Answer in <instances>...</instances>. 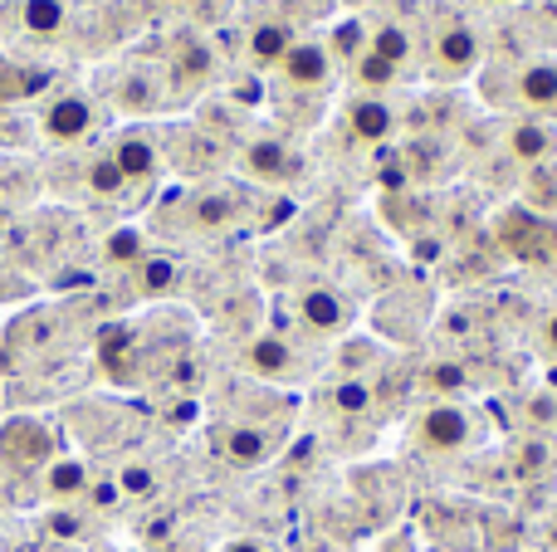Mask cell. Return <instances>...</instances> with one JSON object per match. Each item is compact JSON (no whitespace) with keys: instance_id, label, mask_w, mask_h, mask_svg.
<instances>
[{"instance_id":"cell-1","label":"cell","mask_w":557,"mask_h":552,"mask_svg":"<svg viewBox=\"0 0 557 552\" xmlns=\"http://www.w3.org/2000/svg\"><path fill=\"white\" fill-rule=\"evenodd\" d=\"M59 460V430L39 416L0 421V475L5 479H39Z\"/></svg>"},{"instance_id":"cell-2","label":"cell","mask_w":557,"mask_h":552,"mask_svg":"<svg viewBox=\"0 0 557 552\" xmlns=\"http://www.w3.org/2000/svg\"><path fill=\"white\" fill-rule=\"evenodd\" d=\"M494 235L499 244L523 264H548L557 260V225L548 215L529 211V205H509V211L494 221Z\"/></svg>"},{"instance_id":"cell-3","label":"cell","mask_w":557,"mask_h":552,"mask_svg":"<svg viewBox=\"0 0 557 552\" xmlns=\"http://www.w3.org/2000/svg\"><path fill=\"white\" fill-rule=\"evenodd\" d=\"M98 133V103L88 93H54L39 108V137L54 147H84Z\"/></svg>"},{"instance_id":"cell-4","label":"cell","mask_w":557,"mask_h":552,"mask_svg":"<svg viewBox=\"0 0 557 552\" xmlns=\"http://www.w3.org/2000/svg\"><path fill=\"white\" fill-rule=\"evenodd\" d=\"M425 54H431L435 78H465V74L480 68L484 45H480V35H474V25H465L460 15H450V20H441V29H435V39H431Z\"/></svg>"},{"instance_id":"cell-5","label":"cell","mask_w":557,"mask_h":552,"mask_svg":"<svg viewBox=\"0 0 557 552\" xmlns=\"http://www.w3.org/2000/svg\"><path fill=\"white\" fill-rule=\"evenodd\" d=\"M108 156L117 162L127 191H147V186L162 176V142H157L147 127H123V133L108 142Z\"/></svg>"},{"instance_id":"cell-6","label":"cell","mask_w":557,"mask_h":552,"mask_svg":"<svg viewBox=\"0 0 557 552\" xmlns=\"http://www.w3.org/2000/svg\"><path fill=\"white\" fill-rule=\"evenodd\" d=\"M416 440H421L425 450H435V455H455V450H465L474 440V421L460 401H435V406H425V416L416 421Z\"/></svg>"},{"instance_id":"cell-7","label":"cell","mask_w":557,"mask_h":552,"mask_svg":"<svg viewBox=\"0 0 557 552\" xmlns=\"http://www.w3.org/2000/svg\"><path fill=\"white\" fill-rule=\"evenodd\" d=\"M240 172L250 176V181H264V186H288L298 172H304V162H298V152L284 142V137H250V142L240 147Z\"/></svg>"},{"instance_id":"cell-8","label":"cell","mask_w":557,"mask_h":552,"mask_svg":"<svg viewBox=\"0 0 557 552\" xmlns=\"http://www.w3.org/2000/svg\"><path fill=\"white\" fill-rule=\"evenodd\" d=\"M509 103L523 108L529 117L557 113V64L553 59H533V64L509 68Z\"/></svg>"},{"instance_id":"cell-9","label":"cell","mask_w":557,"mask_h":552,"mask_svg":"<svg viewBox=\"0 0 557 552\" xmlns=\"http://www.w3.org/2000/svg\"><path fill=\"white\" fill-rule=\"evenodd\" d=\"M352 318H357L352 299L343 289H333V284H313V289L298 293V323L308 333H318V338H337Z\"/></svg>"},{"instance_id":"cell-10","label":"cell","mask_w":557,"mask_h":552,"mask_svg":"<svg viewBox=\"0 0 557 552\" xmlns=\"http://www.w3.org/2000/svg\"><path fill=\"white\" fill-rule=\"evenodd\" d=\"M333 68H337V59H333V49H327V39H294L274 74L284 78L288 88H327L333 84Z\"/></svg>"},{"instance_id":"cell-11","label":"cell","mask_w":557,"mask_h":552,"mask_svg":"<svg viewBox=\"0 0 557 552\" xmlns=\"http://www.w3.org/2000/svg\"><path fill=\"white\" fill-rule=\"evenodd\" d=\"M245 372L260 381H298L304 377V362L288 348V338L278 333H260V338L245 342Z\"/></svg>"},{"instance_id":"cell-12","label":"cell","mask_w":557,"mask_h":552,"mask_svg":"<svg viewBox=\"0 0 557 552\" xmlns=\"http://www.w3.org/2000/svg\"><path fill=\"white\" fill-rule=\"evenodd\" d=\"M215 450H221L231 465L240 469H255L274 455V436L264 426H250V421H235V426H221L215 430Z\"/></svg>"},{"instance_id":"cell-13","label":"cell","mask_w":557,"mask_h":552,"mask_svg":"<svg viewBox=\"0 0 557 552\" xmlns=\"http://www.w3.org/2000/svg\"><path fill=\"white\" fill-rule=\"evenodd\" d=\"M347 133L357 142H386L396 133V108L386 103L382 93H357L347 103Z\"/></svg>"},{"instance_id":"cell-14","label":"cell","mask_w":557,"mask_h":552,"mask_svg":"<svg viewBox=\"0 0 557 552\" xmlns=\"http://www.w3.org/2000/svg\"><path fill=\"white\" fill-rule=\"evenodd\" d=\"M39 489H45L49 504H78V499H88V489H94V475H88L84 460L59 455L54 465L39 475Z\"/></svg>"},{"instance_id":"cell-15","label":"cell","mask_w":557,"mask_h":552,"mask_svg":"<svg viewBox=\"0 0 557 552\" xmlns=\"http://www.w3.org/2000/svg\"><path fill=\"white\" fill-rule=\"evenodd\" d=\"M509 152L519 156L523 166H543L557 156V127L543 123V117H519L509 127Z\"/></svg>"},{"instance_id":"cell-16","label":"cell","mask_w":557,"mask_h":552,"mask_svg":"<svg viewBox=\"0 0 557 552\" xmlns=\"http://www.w3.org/2000/svg\"><path fill=\"white\" fill-rule=\"evenodd\" d=\"M240 221V201L231 191H201L196 201H186V225L201 235H221Z\"/></svg>"},{"instance_id":"cell-17","label":"cell","mask_w":557,"mask_h":552,"mask_svg":"<svg viewBox=\"0 0 557 552\" xmlns=\"http://www.w3.org/2000/svg\"><path fill=\"white\" fill-rule=\"evenodd\" d=\"M294 29H288V20H260V25L250 29V39H245V54H250L255 68H278V59L288 54V45H294Z\"/></svg>"},{"instance_id":"cell-18","label":"cell","mask_w":557,"mask_h":552,"mask_svg":"<svg viewBox=\"0 0 557 552\" xmlns=\"http://www.w3.org/2000/svg\"><path fill=\"white\" fill-rule=\"evenodd\" d=\"M78 186H84L94 201H123L127 196V181H123V172H117V162L108 156V147L94 152V156H84V166H78Z\"/></svg>"},{"instance_id":"cell-19","label":"cell","mask_w":557,"mask_h":552,"mask_svg":"<svg viewBox=\"0 0 557 552\" xmlns=\"http://www.w3.org/2000/svg\"><path fill=\"white\" fill-rule=\"evenodd\" d=\"M367 49H372L376 59H386L392 68H406V59L416 54V35L401 20H382V25H372V35H367Z\"/></svg>"},{"instance_id":"cell-20","label":"cell","mask_w":557,"mask_h":552,"mask_svg":"<svg viewBox=\"0 0 557 552\" xmlns=\"http://www.w3.org/2000/svg\"><path fill=\"white\" fill-rule=\"evenodd\" d=\"M347 64H352L347 74H352V88H357V93H382V88H392L396 78H401V68H392L386 59H376L367 45L357 49V54L347 59Z\"/></svg>"},{"instance_id":"cell-21","label":"cell","mask_w":557,"mask_h":552,"mask_svg":"<svg viewBox=\"0 0 557 552\" xmlns=\"http://www.w3.org/2000/svg\"><path fill=\"white\" fill-rule=\"evenodd\" d=\"M20 25L35 39H54L69 25V0H20Z\"/></svg>"},{"instance_id":"cell-22","label":"cell","mask_w":557,"mask_h":552,"mask_svg":"<svg viewBox=\"0 0 557 552\" xmlns=\"http://www.w3.org/2000/svg\"><path fill=\"white\" fill-rule=\"evenodd\" d=\"M523 205L539 215H557V162H543V166H529L523 176Z\"/></svg>"},{"instance_id":"cell-23","label":"cell","mask_w":557,"mask_h":552,"mask_svg":"<svg viewBox=\"0 0 557 552\" xmlns=\"http://www.w3.org/2000/svg\"><path fill=\"white\" fill-rule=\"evenodd\" d=\"M103 260L113 264V269H137V264L147 260V240H143V230H113L103 240Z\"/></svg>"},{"instance_id":"cell-24","label":"cell","mask_w":557,"mask_h":552,"mask_svg":"<svg viewBox=\"0 0 557 552\" xmlns=\"http://www.w3.org/2000/svg\"><path fill=\"white\" fill-rule=\"evenodd\" d=\"M35 88H39V74L10 64V59H0V108L20 103V98H35Z\"/></svg>"},{"instance_id":"cell-25","label":"cell","mask_w":557,"mask_h":552,"mask_svg":"<svg viewBox=\"0 0 557 552\" xmlns=\"http://www.w3.org/2000/svg\"><path fill=\"white\" fill-rule=\"evenodd\" d=\"M176 260H166V254H147L143 264H137V284H143V293H166L176 289Z\"/></svg>"},{"instance_id":"cell-26","label":"cell","mask_w":557,"mask_h":552,"mask_svg":"<svg viewBox=\"0 0 557 552\" xmlns=\"http://www.w3.org/2000/svg\"><path fill=\"white\" fill-rule=\"evenodd\" d=\"M333 406L343 411V416H362L367 406H372V387H367V377H347L333 387Z\"/></svg>"},{"instance_id":"cell-27","label":"cell","mask_w":557,"mask_h":552,"mask_svg":"<svg viewBox=\"0 0 557 552\" xmlns=\"http://www.w3.org/2000/svg\"><path fill=\"white\" fill-rule=\"evenodd\" d=\"M117 103L133 108V113H147V108H157V84L147 74H127L117 84Z\"/></svg>"},{"instance_id":"cell-28","label":"cell","mask_w":557,"mask_h":552,"mask_svg":"<svg viewBox=\"0 0 557 552\" xmlns=\"http://www.w3.org/2000/svg\"><path fill=\"white\" fill-rule=\"evenodd\" d=\"M117 485H123V494H152L157 479H152V469H147V465H127Z\"/></svg>"},{"instance_id":"cell-29","label":"cell","mask_w":557,"mask_h":552,"mask_svg":"<svg viewBox=\"0 0 557 552\" xmlns=\"http://www.w3.org/2000/svg\"><path fill=\"white\" fill-rule=\"evenodd\" d=\"M431 387H435V391H460V387H465V372L455 367V362H441V367L431 372Z\"/></svg>"},{"instance_id":"cell-30","label":"cell","mask_w":557,"mask_h":552,"mask_svg":"<svg viewBox=\"0 0 557 552\" xmlns=\"http://www.w3.org/2000/svg\"><path fill=\"white\" fill-rule=\"evenodd\" d=\"M221 552H270V543L264 538H231Z\"/></svg>"},{"instance_id":"cell-31","label":"cell","mask_w":557,"mask_h":552,"mask_svg":"<svg viewBox=\"0 0 557 552\" xmlns=\"http://www.w3.org/2000/svg\"><path fill=\"white\" fill-rule=\"evenodd\" d=\"M543 342H548V348L557 352V309L548 313V323H543Z\"/></svg>"},{"instance_id":"cell-32","label":"cell","mask_w":557,"mask_h":552,"mask_svg":"<svg viewBox=\"0 0 557 552\" xmlns=\"http://www.w3.org/2000/svg\"><path fill=\"white\" fill-rule=\"evenodd\" d=\"M5 181H10V172H5V162H0V196H5Z\"/></svg>"},{"instance_id":"cell-33","label":"cell","mask_w":557,"mask_h":552,"mask_svg":"<svg viewBox=\"0 0 557 552\" xmlns=\"http://www.w3.org/2000/svg\"><path fill=\"white\" fill-rule=\"evenodd\" d=\"M509 5H523V0H509Z\"/></svg>"}]
</instances>
